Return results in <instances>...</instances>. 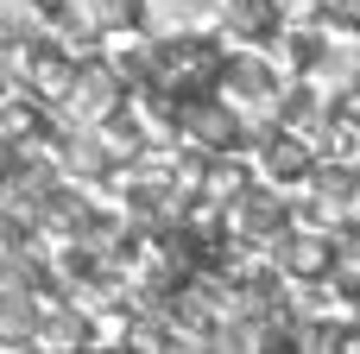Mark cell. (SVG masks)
Listing matches in <instances>:
<instances>
[{
  "label": "cell",
  "mask_w": 360,
  "mask_h": 354,
  "mask_svg": "<svg viewBox=\"0 0 360 354\" xmlns=\"http://www.w3.org/2000/svg\"><path fill=\"white\" fill-rule=\"evenodd\" d=\"M259 165H266V177H278V184L316 177V158H310L304 133H266V139H259Z\"/></svg>",
  "instance_id": "obj_1"
},
{
  "label": "cell",
  "mask_w": 360,
  "mask_h": 354,
  "mask_svg": "<svg viewBox=\"0 0 360 354\" xmlns=\"http://www.w3.org/2000/svg\"><path fill=\"white\" fill-rule=\"evenodd\" d=\"M234 222H240V234H253V241H285L291 234V222H285V203L272 196V190H247L240 203H234Z\"/></svg>",
  "instance_id": "obj_2"
},
{
  "label": "cell",
  "mask_w": 360,
  "mask_h": 354,
  "mask_svg": "<svg viewBox=\"0 0 360 354\" xmlns=\"http://www.w3.org/2000/svg\"><path fill=\"white\" fill-rule=\"evenodd\" d=\"M70 101H76L89 120H108V114L120 108V76H114V70H76Z\"/></svg>",
  "instance_id": "obj_3"
},
{
  "label": "cell",
  "mask_w": 360,
  "mask_h": 354,
  "mask_svg": "<svg viewBox=\"0 0 360 354\" xmlns=\"http://www.w3.org/2000/svg\"><path fill=\"white\" fill-rule=\"evenodd\" d=\"M228 95H234V101H247V95H253V101H272V95H278L272 63H259V57H234V63H228Z\"/></svg>",
  "instance_id": "obj_4"
},
{
  "label": "cell",
  "mask_w": 360,
  "mask_h": 354,
  "mask_svg": "<svg viewBox=\"0 0 360 354\" xmlns=\"http://www.w3.org/2000/svg\"><path fill=\"white\" fill-rule=\"evenodd\" d=\"M342 279H354V291H360V228L342 234Z\"/></svg>",
  "instance_id": "obj_5"
}]
</instances>
